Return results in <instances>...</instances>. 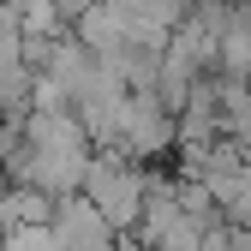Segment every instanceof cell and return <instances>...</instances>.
<instances>
[{
	"label": "cell",
	"instance_id": "52a82bcc",
	"mask_svg": "<svg viewBox=\"0 0 251 251\" xmlns=\"http://www.w3.org/2000/svg\"><path fill=\"white\" fill-rule=\"evenodd\" d=\"M114 251H150V245H144V239H138V233H126V239H120V245H114Z\"/></svg>",
	"mask_w": 251,
	"mask_h": 251
},
{
	"label": "cell",
	"instance_id": "5b68a950",
	"mask_svg": "<svg viewBox=\"0 0 251 251\" xmlns=\"http://www.w3.org/2000/svg\"><path fill=\"white\" fill-rule=\"evenodd\" d=\"M0 251H60L54 227H18V233H0Z\"/></svg>",
	"mask_w": 251,
	"mask_h": 251
},
{
	"label": "cell",
	"instance_id": "8992f818",
	"mask_svg": "<svg viewBox=\"0 0 251 251\" xmlns=\"http://www.w3.org/2000/svg\"><path fill=\"white\" fill-rule=\"evenodd\" d=\"M227 227H239V233H251V168L239 174V185H233V198H227Z\"/></svg>",
	"mask_w": 251,
	"mask_h": 251
},
{
	"label": "cell",
	"instance_id": "7a4b0ae2",
	"mask_svg": "<svg viewBox=\"0 0 251 251\" xmlns=\"http://www.w3.org/2000/svg\"><path fill=\"white\" fill-rule=\"evenodd\" d=\"M54 239H60V251H114L120 245V233L108 227V215L90 203L84 192L78 198H60V209H54Z\"/></svg>",
	"mask_w": 251,
	"mask_h": 251
},
{
	"label": "cell",
	"instance_id": "3957f363",
	"mask_svg": "<svg viewBox=\"0 0 251 251\" xmlns=\"http://www.w3.org/2000/svg\"><path fill=\"white\" fill-rule=\"evenodd\" d=\"M54 198L36 192V185H12L0 179V233H18V227H54Z\"/></svg>",
	"mask_w": 251,
	"mask_h": 251
},
{
	"label": "cell",
	"instance_id": "277c9868",
	"mask_svg": "<svg viewBox=\"0 0 251 251\" xmlns=\"http://www.w3.org/2000/svg\"><path fill=\"white\" fill-rule=\"evenodd\" d=\"M18 30H24V42H66L72 36V18L54 6V0H6Z\"/></svg>",
	"mask_w": 251,
	"mask_h": 251
},
{
	"label": "cell",
	"instance_id": "6da1fadb",
	"mask_svg": "<svg viewBox=\"0 0 251 251\" xmlns=\"http://www.w3.org/2000/svg\"><path fill=\"white\" fill-rule=\"evenodd\" d=\"M150 192H155V185H150V174L132 162V155H120V150H96V162H90V179H84V198L108 215V227H114L120 239L144 227Z\"/></svg>",
	"mask_w": 251,
	"mask_h": 251
}]
</instances>
